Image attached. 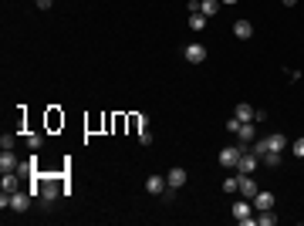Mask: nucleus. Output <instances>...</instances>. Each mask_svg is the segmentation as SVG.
Segmentation results:
<instances>
[{"label": "nucleus", "instance_id": "nucleus-1", "mask_svg": "<svg viewBox=\"0 0 304 226\" xmlns=\"http://www.w3.org/2000/svg\"><path fill=\"white\" fill-rule=\"evenodd\" d=\"M31 192L27 189H14V192H0V206L4 209H14V213H27L31 209Z\"/></svg>", "mask_w": 304, "mask_h": 226}, {"label": "nucleus", "instance_id": "nucleus-2", "mask_svg": "<svg viewBox=\"0 0 304 226\" xmlns=\"http://www.w3.org/2000/svg\"><path fill=\"white\" fill-rule=\"evenodd\" d=\"M240 152H247V142L223 145V148H220V166H223V169H236V159H240Z\"/></svg>", "mask_w": 304, "mask_h": 226}, {"label": "nucleus", "instance_id": "nucleus-3", "mask_svg": "<svg viewBox=\"0 0 304 226\" xmlns=\"http://www.w3.org/2000/svg\"><path fill=\"white\" fill-rule=\"evenodd\" d=\"M250 209H254L250 199H236V203H233V219H236V223H244V226H254V223H257V216L250 213Z\"/></svg>", "mask_w": 304, "mask_h": 226}, {"label": "nucleus", "instance_id": "nucleus-4", "mask_svg": "<svg viewBox=\"0 0 304 226\" xmlns=\"http://www.w3.org/2000/svg\"><path fill=\"white\" fill-rule=\"evenodd\" d=\"M257 166H260V159L254 156V152H240V159H236V172H240V176H254V172H257Z\"/></svg>", "mask_w": 304, "mask_h": 226}, {"label": "nucleus", "instance_id": "nucleus-5", "mask_svg": "<svg viewBox=\"0 0 304 226\" xmlns=\"http://www.w3.org/2000/svg\"><path fill=\"white\" fill-rule=\"evenodd\" d=\"M236 179H240V186H236V192H240L244 199H254V196H257V192H260V186H257V179H254V176H240V172H236Z\"/></svg>", "mask_w": 304, "mask_h": 226}, {"label": "nucleus", "instance_id": "nucleus-6", "mask_svg": "<svg viewBox=\"0 0 304 226\" xmlns=\"http://www.w3.org/2000/svg\"><path fill=\"white\" fill-rule=\"evenodd\" d=\"M183 57H186L190 64H203V61H206V47H203L200 41H196V44H186L183 47Z\"/></svg>", "mask_w": 304, "mask_h": 226}, {"label": "nucleus", "instance_id": "nucleus-7", "mask_svg": "<svg viewBox=\"0 0 304 226\" xmlns=\"http://www.w3.org/2000/svg\"><path fill=\"white\" fill-rule=\"evenodd\" d=\"M37 186H41V199H44V203H54L57 192H65L54 179H37Z\"/></svg>", "mask_w": 304, "mask_h": 226}, {"label": "nucleus", "instance_id": "nucleus-8", "mask_svg": "<svg viewBox=\"0 0 304 226\" xmlns=\"http://www.w3.org/2000/svg\"><path fill=\"white\" fill-rule=\"evenodd\" d=\"M186 179H190V172L183 169V166H172V169L166 172V182L172 186V189H183V186H186Z\"/></svg>", "mask_w": 304, "mask_h": 226}, {"label": "nucleus", "instance_id": "nucleus-9", "mask_svg": "<svg viewBox=\"0 0 304 226\" xmlns=\"http://www.w3.org/2000/svg\"><path fill=\"white\" fill-rule=\"evenodd\" d=\"M166 186H169L166 176H149V179H146V192H149V196H162Z\"/></svg>", "mask_w": 304, "mask_h": 226}, {"label": "nucleus", "instance_id": "nucleus-10", "mask_svg": "<svg viewBox=\"0 0 304 226\" xmlns=\"http://www.w3.org/2000/svg\"><path fill=\"white\" fill-rule=\"evenodd\" d=\"M17 166H21V159L14 156V148L0 152V172H17Z\"/></svg>", "mask_w": 304, "mask_h": 226}, {"label": "nucleus", "instance_id": "nucleus-11", "mask_svg": "<svg viewBox=\"0 0 304 226\" xmlns=\"http://www.w3.org/2000/svg\"><path fill=\"white\" fill-rule=\"evenodd\" d=\"M250 203H254V209H260V213H264V209H274V192H257Z\"/></svg>", "mask_w": 304, "mask_h": 226}, {"label": "nucleus", "instance_id": "nucleus-12", "mask_svg": "<svg viewBox=\"0 0 304 226\" xmlns=\"http://www.w3.org/2000/svg\"><path fill=\"white\" fill-rule=\"evenodd\" d=\"M17 182H21V172H4V176H0V189L14 192V189H17Z\"/></svg>", "mask_w": 304, "mask_h": 226}, {"label": "nucleus", "instance_id": "nucleus-13", "mask_svg": "<svg viewBox=\"0 0 304 226\" xmlns=\"http://www.w3.org/2000/svg\"><path fill=\"white\" fill-rule=\"evenodd\" d=\"M267 148L270 152H284V148H287V135H281V132L267 135Z\"/></svg>", "mask_w": 304, "mask_h": 226}, {"label": "nucleus", "instance_id": "nucleus-14", "mask_svg": "<svg viewBox=\"0 0 304 226\" xmlns=\"http://www.w3.org/2000/svg\"><path fill=\"white\" fill-rule=\"evenodd\" d=\"M233 34L240 37V41H250V37H254V27H250V21H236V24H233Z\"/></svg>", "mask_w": 304, "mask_h": 226}, {"label": "nucleus", "instance_id": "nucleus-15", "mask_svg": "<svg viewBox=\"0 0 304 226\" xmlns=\"http://www.w3.org/2000/svg\"><path fill=\"white\" fill-rule=\"evenodd\" d=\"M220 7H223V0H200V14H206V17L220 14Z\"/></svg>", "mask_w": 304, "mask_h": 226}, {"label": "nucleus", "instance_id": "nucleus-16", "mask_svg": "<svg viewBox=\"0 0 304 226\" xmlns=\"http://www.w3.org/2000/svg\"><path fill=\"white\" fill-rule=\"evenodd\" d=\"M254 112H257V108H250L247 102H240V105L233 108V115L240 118V122H254Z\"/></svg>", "mask_w": 304, "mask_h": 226}, {"label": "nucleus", "instance_id": "nucleus-17", "mask_svg": "<svg viewBox=\"0 0 304 226\" xmlns=\"http://www.w3.org/2000/svg\"><path fill=\"white\" fill-rule=\"evenodd\" d=\"M254 135H257V128H254V122H244L240 125V132H236V138H240V142H254Z\"/></svg>", "mask_w": 304, "mask_h": 226}, {"label": "nucleus", "instance_id": "nucleus-18", "mask_svg": "<svg viewBox=\"0 0 304 226\" xmlns=\"http://www.w3.org/2000/svg\"><path fill=\"white\" fill-rule=\"evenodd\" d=\"M260 166H267V169H277V166H281V152H264V156H260Z\"/></svg>", "mask_w": 304, "mask_h": 226}, {"label": "nucleus", "instance_id": "nucleus-19", "mask_svg": "<svg viewBox=\"0 0 304 226\" xmlns=\"http://www.w3.org/2000/svg\"><path fill=\"white\" fill-rule=\"evenodd\" d=\"M206 21H210L206 14H190V27L193 31H206Z\"/></svg>", "mask_w": 304, "mask_h": 226}, {"label": "nucleus", "instance_id": "nucleus-20", "mask_svg": "<svg viewBox=\"0 0 304 226\" xmlns=\"http://www.w3.org/2000/svg\"><path fill=\"white\" fill-rule=\"evenodd\" d=\"M250 152H254V156H264V152H267V138H254V142H250Z\"/></svg>", "mask_w": 304, "mask_h": 226}, {"label": "nucleus", "instance_id": "nucleus-21", "mask_svg": "<svg viewBox=\"0 0 304 226\" xmlns=\"http://www.w3.org/2000/svg\"><path fill=\"white\" fill-rule=\"evenodd\" d=\"M27 145H31V152H37V148L44 145V135H37V132H31V135H27Z\"/></svg>", "mask_w": 304, "mask_h": 226}, {"label": "nucleus", "instance_id": "nucleus-22", "mask_svg": "<svg viewBox=\"0 0 304 226\" xmlns=\"http://www.w3.org/2000/svg\"><path fill=\"white\" fill-rule=\"evenodd\" d=\"M257 223H260V226H274V223H277V216L270 213V209H264V213L257 216Z\"/></svg>", "mask_w": 304, "mask_h": 226}, {"label": "nucleus", "instance_id": "nucleus-23", "mask_svg": "<svg viewBox=\"0 0 304 226\" xmlns=\"http://www.w3.org/2000/svg\"><path fill=\"white\" fill-rule=\"evenodd\" d=\"M240 125H244V122H240L236 115H230V118H226V132H233V135H236V132H240Z\"/></svg>", "mask_w": 304, "mask_h": 226}, {"label": "nucleus", "instance_id": "nucleus-24", "mask_svg": "<svg viewBox=\"0 0 304 226\" xmlns=\"http://www.w3.org/2000/svg\"><path fill=\"white\" fill-rule=\"evenodd\" d=\"M14 145H17L14 135H0V152H7V148H14Z\"/></svg>", "mask_w": 304, "mask_h": 226}, {"label": "nucleus", "instance_id": "nucleus-25", "mask_svg": "<svg viewBox=\"0 0 304 226\" xmlns=\"http://www.w3.org/2000/svg\"><path fill=\"white\" fill-rule=\"evenodd\" d=\"M291 152H294V156H297V159H304V135H301V138H294Z\"/></svg>", "mask_w": 304, "mask_h": 226}, {"label": "nucleus", "instance_id": "nucleus-26", "mask_svg": "<svg viewBox=\"0 0 304 226\" xmlns=\"http://www.w3.org/2000/svg\"><path fill=\"white\" fill-rule=\"evenodd\" d=\"M236 186H240V179H236V176L223 179V192H236Z\"/></svg>", "mask_w": 304, "mask_h": 226}, {"label": "nucleus", "instance_id": "nucleus-27", "mask_svg": "<svg viewBox=\"0 0 304 226\" xmlns=\"http://www.w3.org/2000/svg\"><path fill=\"white\" fill-rule=\"evenodd\" d=\"M139 142H142V145H152V132H149V128H139Z\"/></svg>", "mask_w": 304, "mask_h": 226}, {"label": "nucleus", "instance_id": "nucleus-28", "mask_svg": "<svg viewBox=\"0 0 304 226\" xmlns=\"http://www.w3.org/2000/svg\"><path fill=\"white\" fill-rule=\"evenodd\" d=\"M34 4H37L41 11H51V4H54V0H34Z\"/></svg>", "mask_w": 304, "mask_h": 226}, {"label": "nucleus", "instance_id": "nucleus-29", "mask_svg": "<svg viewBox=\"0 0 304 226\" xmlns=\"http://www.w3.org/2000/svg\"><path fill=\"white\" fill-rule=\"evenodd\" d=\"M281 4H284V7H294V4H297V0H281Z\"/></svg>", "mask_w": 304, "mask_h": 226}, {"label": "nucleus", "instance_id": "nucleus-30", "mask_svg": "<svg viewBox=\"0 0 304 226\" xmlns=\"http://www.w3.org/2000/svg\"><path fill=\"white\" fill-rule=\"evenodd\" d=\"M223 4H226V7H233V4H240V0H223Z\"/></svg>", "mask_w": 304, "mask_h": 226}]
</instances>
